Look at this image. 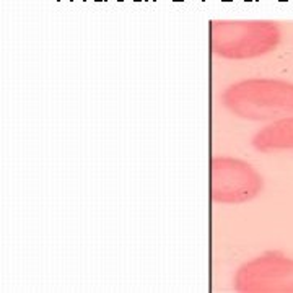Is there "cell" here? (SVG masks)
Masks as SVG:
<instances>
[{"mask_svg":"<svg viewBox=\"0 0 293 293\" xmlns=\"http://www.w3.org/2000/svg\"><path fill=\"white\" fill-rule=\"evenodd\" d=\"M221 103L233 116L251 121L277 119L293 114V83L272 78H251L231 85Z\"/></svg>","mask_w":293,"mask_h":293,"instance_id":"obj_1","label":"cell"},{"mask_svg":"<svg viewBox=\"0 0 293 293\" xmlns=\"http://www.w3.org/2000/svg\"><path fill=\"white\" fill-rule=\"evenodd\" d=\"M212 199L220 204H243L262 189V178L249 163L236 158L212 160Z\"/></svg>","mask_w":293,"mask_h":293,"instance_id":"obj_2","label":"cell"},{"mask_svg":"<svg viewBox=\"0 0 293 293\" xmlns=\"http://www.w3.org/2000/svg\"><path fill=\"white\" fill-rule=\"evenodd\" d=\"M239 291H293V259L264 256L251 260L239 269L234 278Z\"/></svg>","mask_w":293,"mask_h":293,"instance_id":"obj_3","label":"cell"},{"mask_svg":"<svg viewBox=\"0 0 293 293\" xmlns=\"http://www.w3.org/2000/svg\"><path fill=\"white\" fill-rule=\"evenodd\" d=\"M280 41V33L275 26H257L247 38H220L212 39L215 54L226 59H251L272 51Z\"/></svg>","mask_w":293,"mask_h":293,"instance_id":"obj_4","label":"cell"},{"mask_svg":"<svg viewBox=\"0 0 293 293\" xmlns=\"http://www.w3.org/2000/svg\"><path fill=\"white\" fill-rule=\"evenodd\" d=\"M252 145L259 152L291 150L293 152V116L280 117L254 135Z\"/></svg>","mask_w":293,"mask_h":293,"instance_id":"obj_5","label":"cell"},{"mask_svg":"<svg viewBox=\"0 0 293 293\" xmlns=\"http://www.w3.org/2000/svg\"><path fill=\"white\" fill-rule=\"evenodd\" d=\"M244 2H256V0H244Z\"/></svg>","mask_w":293,"mask_h":293,"instance_id":"obj_6","label":"cell"},{"mask_svg":"<svg viewBox=\"0 0 293 293\" xmlns=\"http://www.w3.org/2000/svg\"><path fill=\"white\" fill-rule=\"evenodd\" d=\"M221 2H231V0H221Z\"/></svg>","mask_w":293,"mask_h":293,"instance_id":"obj_7","label":"cell"},{"mask_svg":"<svg viewBox=\"0 0 293 293\" xmlns=\"http://www.w3.org/2000/svg\"><path fill=\"white\" fill-rule=\"evenodd\" d=\"M278 2H286V0H278Z\"/></svg>","mask_w":293,"mask_h":293,"instance_id":"obj_8","label":"cell"},{"mask_svg":"<svg viewBox=\"0 0 293 293\" xmlns=\"http://www.w3.org/2000/svg\"><path fill=\"white\" fill-rule=\"evenodd\" d=\"M96 2H101V0H96ZM104 2H106V0H104Z\"/></svg>","mask_w":293,"mask_h":293,"instance_id":"obj_9","label":"cell"}]
</instances>
